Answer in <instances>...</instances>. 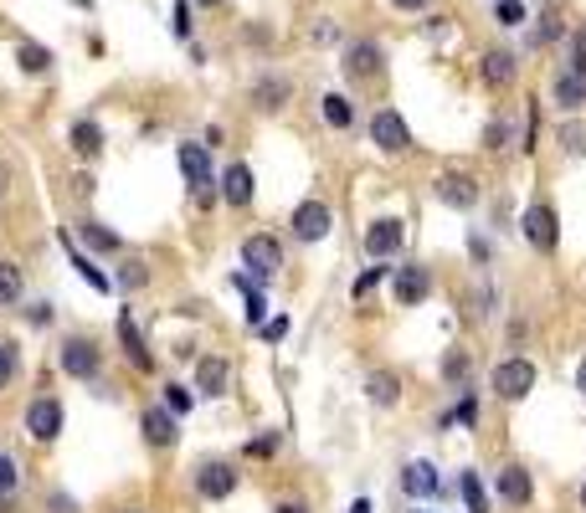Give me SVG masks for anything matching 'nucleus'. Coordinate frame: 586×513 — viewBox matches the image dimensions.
Segmentation results:
<instances>
[{
    "instance_id": "1",
    "label": "nucleus",
    "mask_w": 586,
    "mask_h": 513,
    "mask_svg": "<svg viewBox=\"0 0 586 513\" xmlns=\"http://www.w3.org/2000/svg\"><path fill=\"white\" fill-rule=\"evenodd\" d=\"M57 360H63V375H72V380H98V369H104V349L93 344V339H83V334H72Z\"/></svg>"
},
{
    "instance_id": "2",
    "label": "nucleus",
    "mask_w": 586,
    "mask_h": 513,
    "mask_svg": "<svg viewBox=\"0 0 586 513\" xmlns=\"http://www.w3.org/2000/svg\"><path fill=\"white\" fill-rule=\"evenodd\" d=\"M175 160H180V175L190 180V190H196V205H211L216 195H211V160H206V144H180L175 149Z\"/></svg>"
},
{
    "instance_id": "3",
    "label": "nucleus",
    "mask_w": 586,
    "mask_h": 513,
    "mask_svg": "<svg viewBox=\"0 0 586 513\" xmlns=\"http://www.w3.org/2000/svg\"><path fill=\"white\" fill-rule=\"evenodd\" d=\"M535 390V365L524 360V354H515V360H504L499 369H494V395H504V401H524Z\"/></svg>"
},
{
    "instance_id": "4",
    "label": "nucleus",
    "mask_w": 586,
    "mask_h": 513,
    "mask_svg": "<svg viewBox=\"0 0 586 513\" xmlns=\"http://www.w3.org/2000/svg\"><path fill=\"white\" fill-rule=\"evenodd\" d=\"M242 267H247L252 277H272L278 267H283V246H278V236H247L242 242Z\"/></svg>"
},
{
    "instance_id": "5",
    "label": "nucleus",
    "mask_w": 586,
    "mask_h": 513,
    "mask_svg": "<svg viewBox=\"0 0 586 513\" xmlns=\"http://www.w3.org/2000/svg\"><path fill=\"white\" fill-rule=\"evenodd\" d=\"M432 190H438V201L453 205V211H473V205H479V180H473V175H463V170H448V175H438V180H432Z\"/></svg>"
},
{
    "instance_id": "6",
    "label": "nucleus",
    "mask_w": 586,
    "mask_h": 513,
    "mask_svg": "<svg viewBox=\"0 0 586 513\" xmlns=\"http://www.w3.org/2000/svg\"><path fill=\"white\" fill-rule=\"evenodd\" d=\"M63 401L57 395H42V401H31L26 410V431H31V442H57V431H63Z\"/></svg>"
},
{
    "instance_id": "7",
    "label": "nucleus",
    "mask_w": 586,
    "mask_h": 513,
    "mask_svg": "<svg viewBox=\"0 0 586 513\" xmlns=\"http://www.w3.org/2000/svg\"><path fill=\"white\" fill-rule=\"evenodd\" d=\"M371 139H376V149H386V154H401V149H412V128L401 123L397 108H381L376 119H371Z\"/></svg>"
},
{
    "instance_id": "8",
    "label": "nucleus",
    "mask_w": 586,
    "mask_h": 513,
    "mask_svg": "<svg viewBox=\"0 0 586 513\" xmlns=\"http://www.w3.org/2000/svg\"><path fill=\"white\" fill-rule=\"evenodd\" d=\"M196 492L211 498V503H222L237 492V467L231 462H206V467H196Z\"/></svg>"
},
{
    "instance_id": "9",
    "label": "nucleus",
    "mask_w": 586,
    "mask_h": 513,
    "mask_svg": "<svg viewBox=\"0 0 586 513\" xmlns=\"http://www.w3.org/2000/svg\"><path fill=\"white\" fill-rule=\"evenodd\" d=\"M330 221H335V216H330L324 201H304L293 211V236H298V242H319V236H330Z\"/></svg>"
},
{
    "instance_id": "10",
    "label": "nucleus",
    "mask_w": 586,
    "mask_h": 513,
    "mask_svg": "<svg viewBox=\"0 0 586 513\" xmlns=\"http://www.w3.org/2000/svg\"><path fill=\"white\" fill-rule=\"evenodd\" d=\"M479 78L489 82V87H515V78H520V62H515V52H504V46H494V52H483L479 57Z\"/></svg>"
},
{
    "instance_id": "11",
    "label": "nucleus",
    "mask_w": 586,
    "mask_h": 513,
    "mask_svg": "<svg viewBox=\"0 0 586 513\" xmlns=\"http://www.w3.org/2000/svg\"><path fill=\"white\" fill-rule=\"evenodd\" d=\"M520 226H524V236H530V242L540 246V252H556V211H550L545 201H535V205H530Z\"/></svg>"
},
{
    "instance_id": "12",
    "label": "nucleus",
    "mask_w": 586,
    "mask_h": 513,
    "mask_svg": "<svg viewBox=\"0 0 586 513\" xmlns=\"http://www.w3.org/2000/svg\"><path fill=\"white\" fill-rule=\"evenodd\" d=\"M401 242H406V226L391 221V216H386V221H376L371 231H365V252H371V257H397Z\"/></svg>"
},
{
    "instance_id": "13",
    "label": "nucleus",
    "mask_w": 586,
    "mask_h": 513,
    "mask_svg": "<svg viewBox=\"0 0 586 513\" xmlns=\"http://www.w3.org/2000/svg\"><path fill=\"white\" fill-rule=\"evenodd\" d=\"M381 72V46L376 41H350L345 46V78H376Z\"/></svg>"
},
{
    "instance_id": "14",
    "label": "nucleus",
    "mask_w": 586,
    "mask_h": 513,
    "mask_svg": "<svg viewBox=\"0 0 586 513\" xmlns=\"http://www.w3.org/2000/svg\"><path fill=\"white\" fill-rule=\"evenodd\" d=\"M401 488L412 492V498H438V492H442V477H438V467H432V462H406V467H401Z\"/></svg>"
},
{
    "instance_id": "15",
    "label": "nucleus",
    "mask_w": 586,
    "mask_h": 513,
    "mask_svg": "<svg viewBox=\"0 0 586 513\" xmlns=\"http://www.w3.org/2000/svg\"><path fill=\"white\" fill-rule=\"evenodd\" d=\"M427 293H432L427 267H401V272H397V303H401V308H417Z\"/></svg>"
},
{
    "instance_id": "16",
    "label": "nucleus",
    "mask_w": 586,
    "mask_h": 513,
    "mask_svg": "<svg viewBox=\"0 0 586 513\" xmlns=\"http://www.w3.org/2000/svg\"><path fill=\"white\" fill-rule=\"evenodd\" d=\"M139 426H145V442H149V447H170V442L180 436V426H175V416H170L165 406H149L145 416H139Z\"/></svg>"
},
{
    "instance_id": "17",
    "label": "nucleus",
    "mask_w": 586,
    "mask_h": 513,
    "mask_svg": "<svg viewBox=\"0 0 586 513\" xmlns=\"http://www.w3.org/2000/svg\"><path fill=\"white\" fill-rule=\"evenodd\" d=\"M227 380H231V369H227V360H216V354H206V360L196 365V395H222Z\"/></svg>"
},
{
    "instance_id": "18",
    "label": "nucleus",
    "mask_w": 586,
    "mask_h": 513,
    "mask_svg": "<svg viewBox=\"0 0 586 513\" xmlns=\"http://www.w3.org/2000/svg\"><path fill=\"white\" fill-rule=\"evenodd\" d=\"M67 139H72V154H78V160H98V154H104V128L93 119H78Z\"/></svg>"
},
{
    "instance_id": "19",
    "label": "nucleus",
    "mask_w": 586,
    "mask_h": 513,
    "mask_svg": "<svg viewBox=\"0 0 586 513\" xmlns=\"http://www.w3.org/2000/svg\"><path fill=\"white\" fill-rule=\"evenodd\" d=\"M119 339H124V354H129V365L134 369H155V354L145 349V339H139V328H134V319H119Z\"/></svg>"
},
{
    "instance_id": "20",
    "label": "nucleus",
    "mask_w": 586,
    "mask_h": 513,
    "mask_svg": "<svg viewBox=\"0 0 586 513\" xmlns=\"http://www.w3.org/2000/svg\"><path fill=\"white\" fill-rule=\"evenodd\" d=\"M222 195H227V205H247L252 201V170L247 164H227V175H222Z\"/></svg>"
},
{
    "instance_id": "21",
    "label": "nucleus",
    "mask_w": 586,
    "mask_h": 513,
    "mask_svg": "<svg viewBox=\"0 0 586 513\" xmlns=\"http://www.w3.org/2000/svg\"><path fill=\"white\" fill-rule=\"evenodd\" d=\"M499 492H504V503H530V492H535V483H530V472L524 467H504L499 472Z\"/></svg>"
},
{
    "instance_id": "22",
    "label": "nucleus",
    "mask_w": 586,
    "mask_h": 513,
    "mask_svg": "<svg viewBox=\"0 0 586 513\" xmlns=\"http://www.w3.org/2000/svg\"><path fill=\"white\" fill-rule=\"evenodd\" d=\"M556 103H561V108H582L586 103V78L582 72H571V67L556 72Z\"/></svg>"
},
{
    "instance_id": "23",
    "label": "nucleus",
    "mask_w": 586,
    "mask_h": 513,
    "mask_svg": "<svg viewBox=\"0 0 586 513\" xmlns=\"http://www.w3.org/2000/svg\"><path fill=\"white\" fill-rule=\"evenodd\" d=\"M365 395H371L376 406H397V395H401V380L391 375V369H376V375L365 380Z\"/></svg>"
},
{
    "instance_id": "24",
    "label": "nucleus",
    "mask_w": 586,
    "mask_h": 513,
    "mask_svg": "<svg viewBox=\"0 0 586 513\" xmlns=\"http://www.w3.org/2000/svg\"><path fill=\"white\" fill-rule=\"evenodd\" d=\"M252 98H257V108H283V103H289V82L283 78H263L257 87H252Z\"/></svg>"
},
{
    "instance_id": "25",
    "label": "nucleus",
    "mask_w": 586,
    "mask_h": 513,
    "mask_svg": "<svg viewBox=\"0 0 586 513\" xmlns=\"http://www.w3.org/2000/svg\"><path fill=\"white\" fill-rule=\"evenodd\" d=\"M324 123H330V128H350V123H356V108H350L345 93H330V98H324Z\"/></svg>"
},
{
    "instance_id": "26",
    "label": "nucleus",
    "mask_w": 586,
    "mask_h": 513,
    "mask_svg": "<svg viewBox=\"0 0 586 513\" xmlns=\"http://www.w3.org/2000/svg\"><path fill=\"white\" fill-rule=\"evenodd\" d=\"M67 252H72V267L83 272V283H93L98 293H108V287H113V283H108V272H104V267H93V257H83V252L72 246V236H67Z\"/></svg>"
},
{
    "instance_id": "27",
    "label": "nucleus",
    "mask_w": 586,
    "mask_h": 513,
    "mask_svg": "<svg viewBox=\"0 0 586 513\" xmlns=\"http://www.w3.org/2000/svg\"><path fill=\"white\" fill-rule=\"evenodd\" d=\"M556 139H561V149L571 154V160H586V123L582 119L561 123V134H556Z\"/></svg>"
},
{
    "instance_id": "28",
    "label": "nucleus",
    "mask_w": 586,
    "mask_h": 513,
    "mask_svg": "<svg viewBox=\"0 0 586 513\" xmlns=\"http://www.w3.org/2000/svg\"><path fill=\"white\" fill-rule=\"evenodd\" d=\"M21 267L16 262H0V308H11L16 298H21Z\"/></svg>"
},
{
    "instance_id": "29",
    "label": "nucleus",
    "mask_w": 586,
    "mask_h": 513,
    "mask_svg": "<svg viewBox=\"0 0 586 513\" xmlns=\"http://www.w3.org/2000/svg\"><path fill=\"white\" fill-rule=\"evenodd\" d=\"M16 62H21V72H46V67H52V52L37 46V41H21V46H16Z\"/></svg>"
},
{
    "instance_id": "30",
    "label": "nucleus",
    "mask_w": 586,
    "mask_h": 513,
    "mask_svg": "<svg viewBox=\"0 0 586 513\" xmlns=\"http://www.w3.org/2000/svg\"><path fill=\"white\" fill-rule=\"evenodd\" d=\"M78 236H83L93 252H119V236H113L108 226H98V221H83V226H78Z\"/></svg>"
},
{
    "instance_id": "31",
    "label": "nucleus",
    "mask_w": 586,
    "mask_h": 513,
    "mask_svg": "<svg viewBox=\"0 0 586 513\" xmlns=\"http://www.w3.org/2000/svg\"><path fill=\"white\" fill-rule=\"evenodd\" d=\"M231 283L242 287V298H247V324H257V328H263V313H268V298L257 293V283H252V277H231Z\"/></svg>"
},
{
    "instance_id": "32",
    "label": "nucleus",
    "mask_w": 586,
    "mask_h": 513,
    "mask_svg": "<svg viewBox=\"0 0 586 513\" xmlns=\"http://www.w3.org/2000/svg\"><path fill=\"white\" fill-rule=\"evenodd\" d=\"M463 503H468V513H489V492H483V483H479V472H463Z\"/></svg>"
},
{
    "instance_id": "33",
    "label": "nucleus",
    "mask_w": 586,
    "mask_h": 513,
    "mask_svg": "<svg viewBox=\"0 0 586 513\" xmlns=\"http://www.w3.org/2000/svg\"><path fill=\"white\" fill-rule=\"evenodd\" d=\"M190 406H196V390H190V385H180V380L165 385V410H170V416H186Z\"/></svg>"
},
{
    "instance_id": "34",
    "label": "nucleus",
    "mask_w": 586,
    "mask_h": 513,
    "mask_svg": "<svg viewBox=\"0 0 586 513\" xmlns=\"http://www.w3.org/2000/svg\"><path fill=\"white\" fill-rule=\"evenodd\" d=\"M561 31H565V21L556 16V11H545V16H540V26H535V37H530V41H535V46H550V41L561 37Z\"/></svg>"
},
{
    "instance_id": "35",
    "label": "nucleus",
    "mask_w": 586,
    "mask_h": 513,
    "mask_svg": "<svg viewBox=\"0 0 586 513\" xmlns=\"http://www.w3.org/2000/svg\"><path fill=\"white\" fill-rule=\"evenodd\" d=\"M442 380H453V385L468 380V354H463V349H453V354L442 360Z\"/></svg>"
},
{
    "instance_id": "36",
    "label": "nucleus",
    "mask_w": 586,
    "mask_h": 513,
    "mask_svg": "<svg viewBox=\"0 0 586 513\" xmlns=\"http://www.w3.org/2000/svg\"><path fill=\"white\" fill-rule=\"evenodd\" d=\"M16 488H21V467H16V457H0V498H11Z\"/></svg>"
},
{
    "instance_id": "37",
    "label": "nucleus",
    "mask_w": 586,
    "mask_h": 513,
    "mask_svg": "<svg viewBox=\"0 0 586 513\" xmlns=\"http://www.w3.org/2000/svg\"><path fill=\"white\" fill-rule=\"evenodd\" d=\"M483 149H494V154L509 149V123H504V119H494L489 128H483Z\"/></svg>"
},
{
    "instance_id": "38",
    "label": "nucleus",
    "mask_w": 586,
    "mask_h": 513,
    "mask_svg": "<svg viewBox=\"0 0 586 513\" xmlns=\"http://www.w3.org/2000/svg\"><path fill=\"white\" fill-rule=\"evenodd\" d=\"M494 16H499V26H524V5H520V0H499V5H494Z\"/></svg>"
},
{
    "instance_id": "39",
    "label": "nucleus",
    "mask_w": 586,
    "mask_h": 513,
    "mask_svg": "<svg viewBox=\"0 0 586 513\" xmlns=\"http://www.w3.org/2000/svg\"><path fill=\"white\" fill-rule=\"evenodd\" d=\"M565 67L586 78V31H571V62H565Z\"/></svg>"
},
{
    "instance_id": "40",
    "label": "nucleus",
    "mask_w": 586,
    "mask_h": 513,
    "mask_svg": "<svg viewBox=\"0 0 586 513\" xmlns=\"http://www.w3.org/2000/svg\"><path fill=\"white\" fill-rule=\"evenodd\" d=\"M170 26H175V37H180V41L190 37V0H175V11H170Z\"/></svg>"
},
{
    "instance_id": "41",
    "label": "nucleus",
    "mask_w": 586,
    "mask_h": 513,
    "mask_svg": "<svg viewBox=\"0 0 586 513\" xmlns=\"http://www.w3.org/2000/svg\"><path fill=\"white\" fill-rule=\"evenodd\" d=\"M16 380V344H0V390Z\"/></svg>"
},
{
    "instance_id": "42",
    "label": "nucleus",
    "mask_w": 586,
    "mask_h": 513,
    "mask_svg": "<svg viewBox=\"0 0 586 513\" xmlns=\"http://www.w3.org/2000/svg\"><path fill=\"white\" fill-rule=\"evenodd\" d=\"M453 421H463V426H479V401H473V395H463L458 410H453Z\"/></svg>"
},
{
    "instance_id": "43",
    "label": "nucleus",
    "mask_w": 586,
    "mask_h": 513,
    "mask_svg": "<svg viewBox=\"0 0 586 513\" xmlns=\"http://www.w3.org/2000/svg\"><path fill=\"white\" fill-rule=\"evenodd\" d=\"M381 277H386V267H371V272H360V277H356V287H350V293H356V298H365V293H371Z\"/></svg>"
},
{
    "instance_id": "44",
    "label": "nucleus",
    "mask_w": 586,
    "mask_h": 513,
    "mask_svg": "<svg viewBox=\"0 0 586 513\" xmlns=\"http://www.w3.org/2000/svg\"><path fill=\"white\" fill-rule=\"evenodd\" d=\"M272 451H278V436H272V431H268V436H252V442H247V457H272Z\"/></svg>"
},
{
    "instance_id": "45",
    "label": "nucleus",
    "mask_w": 586,
    "mask_h": 513,
    "mask_svg": "<svg viewBox=\"0 0 586 513\" xmlns=\"http://www.w3.org/2000/svg\"><path fill=\"white\" fill-rule=\"evenodd\" d=\"M283 334H289V319H272V324H263V339H268V344H278Z\"/></svg>"
},
{
    "instance_id": "46",
    "label": "nucleus",
    "mask_w": 586,
    "mask_h": 513,
    "mask_svg": "<svg viewBox=\"0 0 586 513\" xmlns=\"http://www.w3.org/2000/svg\"><path fill=\"white\" fill-rule=\"evenodd\" d=\"M145 277H149V272H145L139 262H134V267H124V287H145Z\"/></svg>"
},
{
    "instance_id": "47",
    "label": "nucleus",
    "mask_w": 586,
    "mask_h": 513,
    "mask_svg": "<svg viewBox=\"0 0 586 513\" xmlns=\"http://www.w3.org/2000/svg\"><path fill=\"white\" fill-rule=\"evenodd\" d=\"M52 513H78V509H72V498H57V492H52Z\"/></svg>"
},
{
    "instance_id": "48",
    "label": "nucleus",
    "mask_w": 586,
    "mask_h": 513,
    "mask_svg": "<svg viewBox=\"0 0 586 513\" xmlns=\"http://www.w3.org/2000/svg\"><path fill=\"white\" fill-rule=\"evenodd\" d=\"M272 513H309V509H304V503H278Z\"/></svg>"
},
{
    "instance_id": "49",
    "label": "nucleus",
    "mask_w": 586,
    "mask_h": 513,
    "mask_svg": "<svg viewBox=\"0 0 586 513\" xmlns=\"http://www.w3.org/2000/svg\"><path fill=\"white\" fill-rule=\"evenodd\" d=\"M391 5H401V11H422L427 0H391Z\"/></svg>"
},
{
    "instance_id": "50",
    "label": "nucleus",
    "mask_w": 586,
    "mask_h": 513,
    "mask_svg": "<svg viewBox=\"0 0 586 513\" xmlns=\"http://www.w3.org/2000/svg\"><path fill=\"white\" fill-rule=\"evenodd\" d=\"M350 513H371V503H365V498H356V503H350Z\"/></svg>"
},
{
    "instance_id": "51",
    "label": "nucleus",
    "mask_w": 586,
    "mask_h": 513,
    "mask_svg": "<svg viewBox=\"0 0 586 513\" xmlns=\"http://www.w3.org/2000/svg\"><path fill=\"white\" fill-rule=\"evenodd\" d=\"M576 385H582V395H586V360H582V369H576Z\"/></svg>"
},
{
    "instance_id": "52",
    "label": "nucleus",
    "mask_w": 586,
    "mask_h": 513,
    "mask_svg": "<svg viewBox=\"0 0 586 513\" xmlns=\"http://www.w3.org/2000/svg\"><path fill=\"white\" fill-rule=\"evenodd\" d=\"M0 513H16V503H11V498H0Z\"/></svg>"
},
{
    "instance_id": "53",
    "label": "nucleus",
    "mask_w": 586,
    "mask_h": 513,
    "mask_svg": "<svg viewBox=\"0 0 586 513\" xmlns=\"http://www.w3.org/2000/svg\"><path fill=\"white\" fill-rule=\"evenodd\" d=\"M5 180H11V170H5V164H0V190H5Z\"/></svg>"
},
{
    "instance_id": "54",
    "label": "nucleus",
    "mask_w": 586,
    "mask_h": 513,
    "mask_svg": "<svg viewBox=\"0 0 586 513\" xmlns=\"http://www.w3.org/2000/svg\"><path fill=\"white\" fill-rule=\"evenodd\" d=\"M201 5H222V0H201Z\"/></svg>"
},
{
    "instance_id": "55",
    "label": "nucleus",
    "mask_w": 586,
    "mask_h": 513,
    "mask_svg": "<svg viewBox=\"0 0 586 513\" xmlns=\"http://www.w3.org/2000/svg\"><path fill=\"white\" fill-rule=\"evenodd\" d=\"M582 503H586V488H582Z\"/></svg>"
},
{
    "instance_id": "56",
    "label": "nucleus",
    "mask_w": 586,
    "mask_h": 513,
    "mask_svg": "<svg viewBox=\"0 0 586 513\" xmlns=\"http://www.w3.org/2000/svg\"><path fill=\"white\" fill-rule=\"evenodd\" d=\"M412 513H427V509H412Z\"/></svg>"
},
{
    "instance_id": "57",
    "label": "nucleus",
    "mask_w": 586,
    "mask_h": 513,
    "mask_svg": "<svg viewBox=\"0 0 586 513\" xmlns=\"http://www.w3.org/2000/svg\"><path fill=\"white\" fill-rule=\"evenodd\" d=\"M124 513H134V509H124Z\"/></svg>"
}]
</instances>
